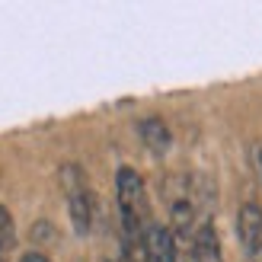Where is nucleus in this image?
Instances as JSON below:
<instances>
[{
	"label": "nucleus",
	"mask_w": 262,
	"mask_h": 262,
	"mask_svg": "<svg viewBox=\"0 0 262 262\" xmlns=\"http://www.w3.org/2000/svg\"><path fill=\"white\" fill-rule=\"evenodd\" d=\"M115 199H119V217H122V246H141L154 221H150L147 189H144L138 169L122 166L115 173Z\"/></svg>",
	"instance_id": "nucleus-1"
},
{
	"label": "nucleus",
	"mask_w": 262,
	"mask_h": 262,
	"mask_svg": "<svg viewBox=\"0 0 262 262\" xmlns=\"http://www.w3.org/2000/svg\"><path fill=\"white\" fill-rule=\"evenodd\" d=\"M61 186H64V195H68V211H71V224L74 230L80 233H90L93 227V211H96V202H93V192L86 186V176L77 163H68L61 166Z\"/></svg>",
	"instance_id": "nucleus-2"
},
{
	"label": "nucleus",
	"mask_w": 262,
	"mask_h": 262,
	"mask_svg": "<svg viewBox=\"0 0 262 262\" xmlns=\"http://www.w3.org/2000/svg\"><path fill=\"white\" fill-rule=\"evenodd\" d=\"M237 237L250 259H262V208L256 202H243L237 211Z\"/></svg>",
	"instance_id": "nucleus-3"
},
{
	"label": "nucleus",
	"mask_w": 262,
	"mask_h": 262,
	"mask_svg": "<svg viewBox=\"0 0 262 262\" xmlns=\"http://www.w3.org/2000/svg\"><path fill=\"white\" fill-rule=\"evenodd\" d=\"M144 253H147V262H176V240L169 227L150 224L144 233Z\"/></svg>",
	"instance_id": "nucleus-4"
},
{
	"label": "nucleus",
	"mask_w": 262,
	"mask_h": 262,
	"mask_svg": "<svg viewBox=\"0 0 262 262\" xmlns=\"http://www.w3.org/2000/svg\"><path fill=\"white\" fill-rule=\"evenodd\" d=\"M138 131H141V141L147 144L154 154H166L169 144H173V135H169V128L160 119H144L138 125Z\"/></svg>",
	"instance_id": "nucleus-5"
},
{
	"label": "nucleus",
	"mask_w": 262,
	"mask_h": 262,
	"mask_svg": "<svg viewBox=\"0 0 262 262\" xmlns=\"http://www.w3.org/2000/svg\"><path fill=\"white\" fill-rule=\"evenodd\" d=\"M13 243H16V227H13V214L7 211L4 205H0V259L4 253L13 250Z\"/></svg>",
	"instance_id": "nucleus-6"
},
{
	"label": "nucleus",
	"mask_w": 262,
	"mask_h": 262,
	"mask_svg": "<svg viewBox=\"0 0 262 262\" xmlns=\"http://www.w3.org/2000/svg\"><path fill=\"white\" fill-rule=\"evenodd\" d=\"M19 262H48V256H45V253H26Z\"/></svg>",
	"instance_id": "nucleus-7"
}]
</instances>
